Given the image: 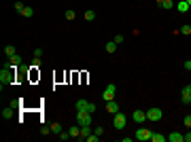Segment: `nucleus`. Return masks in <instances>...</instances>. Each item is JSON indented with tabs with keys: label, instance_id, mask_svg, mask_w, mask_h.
Instances as JSON below:
<instances>
[{
	"label": "nucleus",
	"instance_id": "1",
	"mask_svg": "<svg viewBox=\"0 0 191 142\" xmlns=\"http://www.w3.org/2000/svg\"><path fill=\"white\" fill-rule=\"evenodd\" d=\"M15 68H11V66H4L2 70H0V83L2 85H13L15 83Z\"/></svg>",
	"mask_w": 191,
	"mask_h": 142
},
{
	"label": "nucleus",
	"instance_id": "2",
	"mask_svg": "<svg viewBox=\"0 0 191 142\" xmlns=\"http://www.w3.org/2000/svg\"><path fill=\"white\" fill-rule=\"evenodd\" d=\"M161 117H164V112H161V108H157V106H153V108H149L147 110V121H161Z\"/></svg>",
	"mask_w": 191,
	"mask_h": 142
},
{
	"label": "nucleus",
	"instance_id": "3",
	"mask_svg": "<svg viewBox=\"0 0 191 142\" xmlns=\"http://www.w3.org/2000/svg\"><path fill=\"white\" fill-rule=\"evenodd\" d=\"M74 106H77V110H87V112H91V115L96 112V104L87 102V100H77Z\"/></svg>",
	"mask_w": 191,
	"mask_h": 142
},
{
	"label": "nucleus",
	"instance_id": "4",
	"mask_svg": "<svg viewBox=\"0 0 191 142\" xmlns=\"http://www.w3.org/2000/svg\"><path fill=\"white\" fill-rule=\"evenodd\" d=\"M77 121H79V125H91V112L77 110Z\"/></svg>",
	"mask_w": 191,
	"mask_h": 142
},
{
	"label": "nucleus",
	"instance_id": "5",
	"mask_svg": "<svg viewBox=\"0 0 191 142\" xmlns=\"http://www.w3.org/2000/svg\"><path fill=\"white\" fill-rule=\"evenodd\" d=\"M115 94H117V85H106V89L102 91V100L110 102V100H115Z\"/></svg>",
	"mask_w": 191,
	"mask_h": 142
},
{
	"label": "nucleus",
	"instance_id": "6",
	"mask_svg": "<svg viewBox=\"0 0 191 142\" xmlns=\"http://www.w3.org/2000/svg\"><path fill=\"white\" fill-rule=\"evenodd\" d=\"M151 134H153V131L147 130V127H138V131L134 134V138H136L138 142H142V140H151Z\"/></svg>",
	"mask_w": 191,
	"mask_h": 142
},
{
	"label": "nucleus",
	"instance_id": "7",
	"mask_svg": "<svg viewBox=\"0 0 191 142\" xmlns=\"http://www.w3.org/2000/svg\"><path fill=\"white\" fill-rule=\"evenodd\" d=\"M125 123H128L125 115H123V112H117V115H115V119H113V125H115V130H123V127H125Z\"/></svg>",
	"mask_w": 191,
	"mask_h": 142
},
{
	"label": "nucleus",
	"instance_id": "8",
	"mask_svg": "<svg viewBox=\"0 0 191 142\" xmlns=\"http://www.w3.org/2000/svg\"><path fill=\"white\" fill-rule=\"evenodd\" d=\"M191 100V85H185L183 89H180V102L183 104H189Z\"/></svg>",
	"mask_w": 191,
	"mask_h": 142
},
{
	"label": "nucleus",
	"instance_id": "9",
	"mask_svg": "<svg viewBox=\"0 0 191 142\" xmlns=\"http://www.w3.org/2000/svg\"><path fill=\"white\" fill-rule=\"evenodd\" d=\"M132 119H134L138 125H140V123H144V121H147V110H140V108H138V110H134Z\"/></svg>",
	"mask_w": 191,
	"mask_h": 142
},
{
	"label": "nucleus",
	"instance_id": "10",
	"mask_svg": "<svg viewBox=\"0 0 191 142\" xmlns=\"http://www.w3.org/2000/svg\"><path fill=\"white\" fill-rule=\"evenodd\" d=\"M21 62H24V59H21V55H17V53H15V55H11V57H9V64H7V66L17 68V66H21Z\"/></svg>",
	"mask_w": 191,
	"mask_h": 142
},
{
	"label": "nucleus",
	"instance_id": "11",
	"mask_svg": "<svg viewBox=\"0 0 191 142\" xmlns=\"http://www.w3.org/2000/svg\"><path fill=\"white\" fill-rule=\"evenodd\" d=\"M168 142H185V134H179V131H172L168 136Z\"/></svg>",
	"mask_w": 191,
	"mask_h": 142
},
{
	"label": "nucleus",
	"instance_id": "12",
	"mask_svg": "<svg viewBox=\"0 0 191 142\" xmlns=\"http://www.w3.org/2000/svg\"><path fill=\"white\" fill-rule=\"evenodd\" d=\"M106 110L110 115H117V112H119V104H117L115 100H110V102H106Z\"/></svg>",
	"mask_w": 191,
	"mask_h": 142
},
{
	"label": "nucleus",
	"instance_id": "13",
	"mask_svg": "<svg viewBox=\"0 0 191 142\" xmlns=\"http://www.w3.org/2000/svg\"><path fill=\"white\" fill-rule=\"evenodd\" d=\"M176 11L179 13H187L189 11V2H187V0H180L179 4H176Z\"/></svg>",
	"mask_w": 191,
	"mask_h": 142
},
{
	"label": "nucleus",
	"instance_id": "14",
	"mask_svg": "<svg viewBox=\"0 0 191 142\" xmlns=\"http://www.w3.org/2000/svg\"><path fill=\"white\" fill-rule=\"evenodd\" d=\"M89 134H91L89 125H81V136H79V138H81V140H87V136H89Z\"/></svg>",
	"mask_w": 191,
	"mask_h": 142
},
{
	"label": "nucleus",
	"instance_id": "15",
	"mask_svg": "<svg viewBox=\"0 0 191 142\" xmlns=\"http://www.w3.org/2000/svg\"><path fill=\"white\" fill-rule=\"evenodd\" d=\"M151 140H153V142H166V140H168V136H161V134L153 131V134H151Z\"/></svg>",
	"mask_w": 191,
	"mask_h": 142
},
{
	"label": "nucleus",
	"instance_id": "16",
	"mask_svg": "<svg viewBox=\"0 0 191 142\" xmlns=\"http://www.w3.org/2000/svg\"><path fill=\"white\" fill-rule=\"evenodd\" d=\"M70 138H79L81 136V125H74V127H70Z\"/></svg>",
	"mask_w": 191,
	"mask_h": 142
},
{
	"label": "nucleus",
	"instance_id": "17",
	"mask_svg": "<svg viewBox=\"0 0 191 142\" xmlns=\"http://www.w3.org/2000/svg\"><path fill=\"white\" fill-rule=\"evenodd\" d=\"M15 53H17V49L13 47V45H7V47H4V55H7V57H11Z\"/></svg>",
	"mask_w": 191,
	"mask_h": 142
},
{
	"label": "nucleus",
	"instance_id": "18",
	"mask_svg": "<svg viewBox=\"0 0 191 142\" xmlns=\"http://www.w3.org/2000/svg\"><path fill=\"white\" fill-rule=\"evenodd\" d=\"M13 110H15V108H13V106L4 108V110H2V119H11V117H13Z\"/></svg>",
	"mask_w": 191,
	"mask_h": 142
},
{
	"label": "nucleus",
	"instance_id": "19",
	"mask_svg": "<svg viewBox=\"0 0 191 142\" xmlns=\"http://www.w3.org/2000/svg\"><path fill=\"white\" fill-rule=\"evenodd\" d=\"M106 51H108V53H115V51H117V43H115V40L106 43Z\"/></svg>",
	"mask_w": 191,
	"mask_h": 142
},
{
	"label": "nucleus",
	"instance_id": "20",
	"mask_svg": "<svg viewBox=\"0 0 191 142\" xmlns=\"http://www.w3.org/2000/svg\"><path fill=\"white\" fill-rule=\"evenodd\" d=\"M83 17L87 19V21H94V19H96V11H91V9H89V11H85Z\"/></svg>",
	"mask_w": 191,
	"mask_h": 142
},
{
	"label": "nucleus",
	"instance_id": "21",
	"mask_svg": "<svg viewBox=\"0 0 191 142\" xmlns=\"http://www.w3.org/2000/svg\"><path fill=\"white\" fill-rule=\"evenodd\" d=\"M51 131H53L55 136H60V134H62L64 130H62V125H60V123H53V125H51Z\"/></svg>",
	"mask_w": 191,
	"mask_h": 142
},
{
	"label": "nucleus",
	"instance_id": "22",
	"mask_svg": "<svg viewBox=\"0 0 191 142\" xmlns=\"http://www.w3.org/2000/svg\"><path fill=\"white\" fill-rule=\"evenodd\" d=\"M159 7H161V9H166V11H170V9L174 7V2H172V0H164V2H161Z\"/></svg>",
	"mask_w": 191,
	"mask_h": 142
},
{
	"label": "nucleus",
	"instance_id": "23",
	"mask_svg": "<svg viewBox=\"0 0 191 142\" xmlns=\"http://www.w3.org/2000/svg\"><path fill=\"white\" fill-rule=\"evenodd\" d=\"M21 15H24V17H32V15H34V9H32V7H26L24 11H21Z\"/></svg>",
	"mask_w": 191,
	"mask_h": 142
},
{
	"label": "nucleus",
	"instance_id": "24",
	"mask_svg": "<svg viewBox=\"0 0 191 142\" xmlns=\"http://www.w3.org/2000/svg\"><path fill=\"white\" fill-rule=\"evenodd\" d=\"M64 17H66L68 21H72V19H74L77 15H74V11H72V9H68V11H66V15H64Z\"/></svg>",
	"mask_w": 191,
	"mask_h": 142
},
{
	"label": "nucleus",
	"instance_id": "25",
	"mask_svg": "<svg viewBox=\"0 0 191 142\" xmlns=\"http://www.w3.org/2000/svg\"><path fill=\"white\" fill-rule=\"evenodd\" d=\"M98 140H100L98 134H89V136H87V142H98Z\"/></svg>",
	"mask_w": 191,
	"mask_h": 142
},
{
	"label": "nucleus",
	"instance_id": "26",
	"mask_svg": "<svg viewBox=\"0 0 191 142\" xmlns=\"http://www.w3.org/2000/svg\"><path fill=\"white\" fill-rule=\"evenodd\" d=\"M180 34H191V25H183V28H180Z\"/></svg>",
	"mask_w": 191,
	"mask_h": 142
},
{
	"label": "nucleus",
	"instance_id": "27",
	"mask_svg": "<svg viewBox=\"0 0 191 142\" xmlns=\"http://www.w3.org/2000/svg\"><path fill=\"white\" fill-rule=\"evenodd\" d=\"M43 57V49H34V59H40Z\"/></svg>",
	"mask_w": 191,
	"mask_h": 142
},
{
	"label": "nucleus",
	"instance_id": "28",
	"mask_svg": "<svg viewBox=\"0 0 191 142\" xmlns=\"http://www.w3.org/2000/svg\"><path fill=\"white\" fill-rule=\"evenodd\" d=\"M183 123H185V125H187V127L191 130V115H187V117L183 119Z\"/></svg>",
	"mask_w": 191,
	"mask_h": 142
},
{
	"label": "nucleus",
	"instance_id": "29",
	"mask_svg": "<svg viewBox=\"0 0 191 142\" xmlns=\"http://www.w3.org/2000/svg\"><path fill=\"white\" fill-rule=\"evenodd\" d=\"M24 9H26V7H24V4H21V2H15V11H17V13H21V11H24Z\"/></svg>",
	"mask_w": 191,
	"mask_h": 142
},
{
	"label": "nucleus",
	"instance_id": "30",
	"mask_svg": "<svg viewBox=\"0 0 191 142\" xmlns=\"http://www.w3.org/2000/svg\"><path fill=\"white\" fill-rule=\"evenodd\" d=\"M70 138V131H62L60 134V140H68Z\"/></svg>",
	"mask_w": 191,
	"mask_h": 142
},
{
	"label": "nucleus",
	"instance_id": "31",
	"mask_svg": "<svg viewBox=\"0 0 191 142\" xmlns=\"http://www.w3.org/2000/svg\"><path fill=\"white\" fill-rule=\"evenodd\" d=\"M113 40H115L117 45H121V43H123V36H121V34H117V36H115V38H113Z\"/></svg>",
	"mask_w": 191,
	"mask_h": 142
},
{
	"label": "nucleus",
	"instance_id": "32",
	"mask_svg": "<svg viewBox=\"0 0 191 142\" xmlns=\"http://www.w3.org/2000/svg\"><path fill=\"white\" fill-rule=\"evenodd\" d=\"M94 134H98V136H102V134H104V127H96V130H94Z\"/></svg>",
	"mask_w": 191,
	"mask_h": 142
},
{
	"label": "nucleus",
	"instance_id": "33",
	"mask_svg": "<svg viewBox=\"0 0 191 142\" xmlns=\"http://www.w3.org/2000/svg\"><path fill=\"white\" fill-rule=\"evenodd\" d=\"M49 131H51V127H47V125H43V127H40V134H49Z\"/></svg>",
	"mask_w": 191,
	"mask_h": 142
},
{
	"label": "nucleus",
	"instance_id": "34",
	"mask_svg": "<svg viewBox=\"0 0 191 142\" xmlns=\"http://www.w3.org/2000/svg\"><path fill=\"white\" fill-rule=\"evenodd\" d=\"M185 142H191V130L187 131V134H185Z\"/></svg>",
	"mask_w": 191,
	"mask_h": 142
},
{
	"label": "nucleus",
	"instance_id": "35",
	"mask_svg": "<svg viewBox=\"0 0 191 142\" xmlns=\"http://www.w3.org/2000/svg\"><path fill=\"white\" fill-rule=\"evenodd\" d=\"M185 68H187V70H191V59H187V62H185Z\"/></svg>",
	"mask_w": 191,
	"mask_h": 142
},
{
	"label": "nucleus",
	"instance_id": "36",
	"mask_svg": "<svg viewBox=\"0 0 191 142\" xmlns=\"http://www.w3.org/2000/svg\"><path fill=\"white\" fill-rule=\"evenodd\" d=\"M161 2H164V0H157V4H161Z\"/></svg>",
	"mask_w": 191,
	"mask_h": 142
},
{
	"label": "nucleus",
	"instance_id": "37",
	"mask_svg": "<svg viewBox=\"0 0 191 142\" xmlns=\"http://www.w3.org/2000/svg\"><path fill=\"white\" fill-rule=\"evenodd\" d=\"M187 2H189V7H191V0H187Z\"/></svg>",
	"mask_w": 191,
	"mask_h": 142
},
{
	"label": "nucleus",
	"instance_id": "38",
	"mask_svg": "<svg viewBox=\"0 0 191 142\" xmlns=\"http://www.w3.org/2000/svg\"><path fill=\"white\" fill-rule=\"evenodd\" d=\"M189 104H191V100H189Z\"/></svg>",
	"mask_w": 191,
	"mask_h": 142
},
{
	"label": "nucleus",
	"instance_id": "39",
	"mask_svg": "<svg viewBox=\"0 0 191 142\" xmlns=\"http://www.w3.org/2000/svg\"><path fill=\"white\" fill-rule=\"evenodd\" d=\"M172 2H174V0H172Z\"/></svg>",
	"mask_w": 191,
	"mask_h": 142
},
{
	"label": "nucleus",
	"instance_id": "40",
	"mask_svg": "<svg viewBox=\"0 0 191 142\" xmlns=\"http://www.w3.org/2000/svg\"><path fill=\"white\" fill-rule=\"evenodd\" d=\"M179 2H180V0H179Z\"/></svg>",
	"mask_w": 191,
	"mask_h": 142
}]
</instances>
